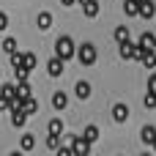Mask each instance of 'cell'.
<instances>
[{
	"instance_id": "cell-1",
	"label": "cell",
	"mask_w": 156,
	"mask_h": 156,
	"mask_svg": "<svg viewBox=\"0 0 156 156\" xmlns=\"http://www.w3.org/2000/svg\"><path fill=\"white\" fill-rule=\"evenodd\" d=\"M74 38H69V36H60L58 41H55V55L58 58H63V60H71L74 58Z\"/></svg>"
},
{
	"instance_id": "cell-13",
	"label": "cell",
	"mask_w": 156,
	"mask_h": 156,
	"mask_svg": "<svg viewBox=\"0 0 156 156\" xmlns=\"http://www.w3.org/2000/svg\"><path fill=\"white\" fill-rule=\"evenodd\" d=\"M154 137H156V126H143V129H140V140H143V143H148V145H151V143H154Z\"/></svg>"
},
{
	"instance_id": "cell-20",
	"label": "cell",
	"mask_w": 156,
	"mask_h": 156,
	"mask_svg": "<svg viewBox=\"0 0 156 156\" xmlns=\"http://www.w3.org/2000/svg\"><path fill=\"white\" fill-rule=\"evenodd\" d=\"M126 38H129V30H126V25H118V27H115V41L121 44V41H126Z\"/></svg>"
},
{
	"instance_id": "cell-18",
	"label": "cell",
	"mask_w": 156,
	"mask_h": 156,
	"mask_svg": "<svg viewBox=\"0 0 156 156\" xmlns=\"http://www.w3.org/2000/svg\"><path fill=\"white\" fill-rule=\"evenodd\" d=\"M36 63H38V58H36L33 52H25V55H22V66H27L30 71H33V66H36Z\"/></svg>"
},
{
	"instance_id": "cell-11",
	"label": "cell",
	"mask_w": 156,
	"mask_h": 156,
	"mask_svg": "<svg viewBox=\"0 0 156 156\" xmlns=\"http://www.w3.org/2000/svg\"><path fill=\"white\" fill-rule=\"evenodd\" d=\"M82 14L90 16V19L99 16V3H96V0H85V3H82Z\"/></svg>"
},
{
	"instance_id": "cell-24",
	"label": "cell",
	"mask_w": 156,
	"mask_h": 156,
	"mask_svg": "<svg viewBox=\"0 0 156 156\" xmlns=\"http://www.w3.org/2000/svg\"><path fill=\"white\" fill-rule=\"evenodd\" d=\"M58 137H60V134H52V132H49V134H47V148H52V151H58V143H60Z\"/></svg>"
},
{
	"instance_id": "cell-28",
	"label": "cell",
	"mask_w": 156,
	"mask_h": 156,
	"mask_svg": "<svg viewBox=\"0 0 156 156\" xmlns=\"http://www.w3.org/2000/svg\"><path fill=\"white\" fill-rule=\"evenodd\" d=\"M145 107H148V110H154V107H156V96H154V93L145 96Z\"/></svg>"
},
{
	"instance_id": "cell-30",
	"label": "cell",
	"mask_w": 156,
	"mask_h": 156,
	"mask_svg": "<svg viewBox=\"0 0 156 156\" xmlns=\"http://www.w3.org/2000/svg\"><path fill=\"white\" fill-rule=\"evenodd\" d=\"M5 110H8V96L0 93V112H5Z\"/></svg>"
},
{
	"instance_id": "cell-31",
	"label": "cell",
	"mask_w": 156,
	"mask_h": 156,
	"mask_svg": "<svg viewBox=\"0 0 156 156\" xmlns=\"http://www.w3.org/2000/svg\"><path fill=\"white\" fill-rule=\"evenodd\" d=\"M60 3H63V5H74L77 0H60Z\"/></svg>"
},
{
	"instance_id": "cell-8",
	"label": "cell",
	"mask_w": 156,
	"mask_h": 156,
	"mask_svg": "<svg viewBox=\"0 0 156 156\" xmlns=\"http://www.w3.org/2000/svg\"><path fill=\"white\" fill-rule=\"evenodd\" d=\"M74 96H77V99H88V96H90V82L80 80V82L74 85Z\"/></svg>"
},
{
	"instance_id": "cell-22",
	"label": "cell",
	"mask_w": 156,
	"mask_h": 156,
	"mask_svg": "<svg viewBox=\"0 0 156 156\" xmlns=\"http://www.w3.org/2000/svg\"><path fill=\"white\" fill-rule=\"evenodd\" d=\"M82 137H85L88 143H96V137H99V129H96V126H88V129L82 132Z\"/></svg>"
},
{
	"instance_id": "cell-16",
	"label": "cell",
	"mask_w": 156,
	"mask_h": 156,
	"mask_svg": "<svg viewBox=\"0 0 156 156\" xmlns=\"http://www.w3.org/2000/svg\"><path fill=\"white\" fill-rule=\"evenodd\" d=\"M140 47L154 49V47H156V36H151V33H143V36H140Z\"/></svg>"
},
{
	"instance_id": "cell-26",
	"label": "cell",
	"mask_w": 156,
	"mask_h": 156,
	"mask_svg": "<svg viewBox=\"0 0 156 156\" xmlns=\"http://www.w3.org/2000/svg\"><path fill=\"white\" fill-rule=\"evenodd\" d=\"M148 93H154V96H156V74L148 77Z\"/></svg>"
},
{
	"instance_id": "cell-21",
	"label": "cell",
	"mask_w": 156,
	"mask_h": 156,
	"mask_svg": "<svg viewBox=\"0 0 156 156\" xmlns=\"http://www.w3.org/2000/svg\"><path fill=\"white\" fill-rule=\"evenodd\" d=\"M49 132H52V134H63V121H60V118H52V121H49Z\"/></svg>"
},
{
	"instance_id": "cell-5",
	"label": "cell",
	"mask_w": 156,
	"mask_h": 156,
	"mask_svg": "<svg viewBox=\"0 0 156 156\" xmlns=\"http://www.w3.org/2000/svg\"><path fill=\"white\" fill-rule=\"evenodd\" d=\"M8 112H11V123H14L16 129H22L25 121H27V112H25L22 107H14V110H8Z\"/></svg>"
},
{
	"instance_id": "cell-32",
	"label": "cell",
	"mask_w": 156,
	"mask_h": 156,
	"mask_svg": "<svg viewBox=\"0 0 156 156\" xmlns=\"http://www.w3.org/2000/svg\"><path fill=\"white\" fill-rule=\"evenodd\" d=\"M151 145H154V151H156V137H154V143H151Z\"/></svg>"
},
{
	"instance_id": "cell-7",
	"label": "cell",
	"mask_w": 156,
	"mask_h": 156,
	"mask_svg": "<svg viewBox=\"0 0 156 156\" xmlns=\"http://www.w3.org/2000/svg\"><path fill=\"white\" fill-rule=\"evenodd\" d=\"M126 118H129V107H126V104H115V107H112V121H115V123H123Z\"/></svg>"
},
{
	"instance_id": "cell-12",
	"label": "cell",
	"mask_w": 156,
	"mask_h": 156,
	"mask_svg": "<svg viewBox=\"0 0 156 156\" xmlns=\"http://www.w3.org/2000/svg\"><path fill=\"white\" fill-rule=\"evenodd\" d=\"M123 11H126V16H137L140 14V0H123Z\"/></svg>"
},
{
	"instance_id": "cell-25",
	"label": "cell",
	"mask_w": 156,
	"mask_h": 156,
	"mask_svg": "<svg viewBox=\"0 0 156 156\" xmlns=\"http://www.w3.org/2000/svg\"><path fill=\"white\" fill-rule=\"evenodd\" d=\"M14 90H16V85H8V82H5V85L0 88V93H3V96H8V99L14 96Z\"/></svg>"
},
{
	"instance_id": "cell-6",
	"label": "cell",
	"mask_w": 156,
	"mask_h": 156,
	"mask_svg": "<svg viewBox=\"0 0 156 156\" xmlns=\"http://www.w3.org/2000/svg\"><path fill=\"white\" fill-rule=\"evenodd\" d=\"M154 14H156V3H154V0H140V14H137V16L151 19Z\"/></svg>"
},
{
	"instance_id": "cell-15",
	"label": "cell",
	"mask_w": 156,
	"mask_h": 156,
	"mask_svg": "<svg viewBox=\"0 0 156 156\" xmlns=\"http://www.w3.org/2000/svg\"><path fill=\"white\" fill-rule=\"evenodd\" d=\"M14 93H16V96H19V99H22V101H25V99H27V96H30V80H25V82H19V85H16V90H14Z\"/></svg>"
},
{
	"instance_id": "cell-34",
	"label": "cell",
	"mask_w": 156,
	"mask_h": 156,
	"mask_svg": "<svg viewBox=\"0 0 156 156\" xmlns=\"http://www.w3.org/2000/svg\"><path fill=\"white\" fill-rule=\"evenodd\" d=\"M154 49H156V47H154Z\"/></svg>"
},
{
	"instance_id": "cell-4",
	"label": "cell",
	"mask_w": 156,
	"mask_h": 156,
	"mask_svg": "<svg viewBox=\"0 0 156 156\" xmlns=\"http://www.w3.org/2000/svg\"><path fill=\"white\" fill-rule=\"evenodd\" d=\"M118 47H121V58H123V60H132V58L137 55V44H132L129 38H126V41H121Z\"/></svg>"
},
{
	"instance_id": "cell-14",
	"label": "cell",
	"mask_w": 156,
	"mask_h": 156,
	"mask_svg": "<svg viewBox=\"0 0 156 156\" xmlns=\"http://www.w3.org/2000/svg\"><path fill=\"white\" fill-rule=\"evenodd\" d=\"M22 110H25V112H27V118H30V115H36V110H38V101H36L33 96H27V99L22 101Z\"/></svg>"
},
{
	"instance_id": "cell-3",
	"label": "cell",
	"mask_w": 156,
	"mask_h": 156,
	"mask_svg": "<svg viewBox=\"0 0 156 156\" xmlns=\"http://www.w3.org/2000/svg\"><path fill=\"white\" fill-rule=\"evenodd\" d=\"M63 63H66L63 58L52 55V58L47 60V74H49V77H60V74H63Z\"/></svg>"
},
{
	"instance_id": "cell-9",
	"label": "cell",
	"mask_w": 156,
	"mask_h": 156,
	"mask_svg": "<svg viewBox=\"0 0 156 156\" xmlns=\"http://www.w3.org/2000/svg\"><path fill=\"white\" fill-rule=\"evenodd\" d=\"M66 104H69V96H66L63 90H55V93H52V107H55V110H66Z\"/></svg>"
},
{
	"instance_id": "cell-23",
	"label": "cell",
	"mask_w": 156,
	"mask_h": 156,
	"mask_svg": "<svg viewBox=\"0 0 156 156\" xmlns=\"http://www.w3.org/2000/svg\"><path fill=\"white\" fill-rule=\"evenodd\" d=\"M33 145H36V137L33 134H25L22 137V151H33Z\"/></svg>"
},
{
	"instance_id": "cell-27",
	"label": "cell",
	"mask_w": 156,
	"mask_h": 156,
	"mask_svg": "<svg viewBox=\"0 0 156 156\" xmlns=\"http://www.w3.org/2000/svg\"><path fill=\"white\" fill-rule=\"evenodd\" d=\"M11 66H22V55H19L16 49L11 52Z\"/></svg>"
},
{
	"instance_id": "cell-19",
	"label": "cell",
	"mask_w": 156,
	"mask_h": 156,
	"mask_svg": "<svg viewBox=\"0 0 156 156\" xmlns=\"http://www.w3.org/2000/svg\"><path fill=\"white\" fill-rule=\"evenodd\" d=\"M14 71H16V80H19V82L30 80V69H27V66H14Z\"/></svg>"
},
{
	"instance_id": "cell-2",
	"label": "cell",
	"mask_w": 156,
	"mask_h": 156,
	"mask_svg": "<svg viewBox=\"0 0 156 156\" xmlns=\"http://www.w3.org/2000/svg\"><path fill=\"white\" fill-rule=\"evenodd\" d=\"M77 60L82 66H93L96 63V47L93 44H80L77 47Z\"/></svg>"
},
{
	"instance_id": "cell-29",
	"label": "cell",
	"mask_w": 156,
	"mask_h": 156,
	"mask_svg": "<svg viewBox=\"0 0 156 156\" xmlns=\"http://www.w3.org/2000/svg\"><path fill=\"white\" fill-rule=\"evenodd\" d=\"M5 27H8V14L0 11V30H5Z\"/></svg>"
},
{
	"instance_id": "cell-17",
	"label": "cell",
	"mask_w": 156,
	"mask_h": 156,
	"mask_svg": "<svg viewBox=\"0 0 156 156\" xmlns=\"http://www.w3.org/2000/svg\"><path fill=\"white\" fill-rule=\"evenodd\" d=\"M0 47H3V52H5V55H11V52L16 49V38H11V36H8V38H3V44H0Z\"/></svg>"
},
{
	"instance_id": "cell-10",
	"label": "cell",
	"mask_w": 156,
	"mask_h": 156,
	"mask_svg": "<svg viewBox=\"0 0 156 156\" xmlns=\"http://www.w3.org/2000/svg\"><path fill=\"white\" fill-rule=\"evenodd\" d=\"M36 25H38V30H49L52 27V14L49 11H41L38 19H36Z\"/></svg>"
},
{
	"instance_id": "cell-33",
	"label": "cell",
	"mask_w": 156,
	"mask_h": 156,
	"mask_svg": "<svg viewBox=\"0 0 156 156\" xmlns=\"http://www.w3.org/2000/svg\"><path fill=\"white\" fill-rule=\"evenodd\" d=\"M77 3H85V0H77Z\"/></svg>"
}]
</instances>
